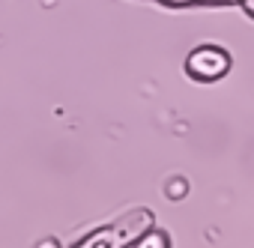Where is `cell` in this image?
I'll return each instance as SVG.
<instances>
[{
	"label": "cell",
	"instance_id": "6",
	"mask_svg": "<svg viewBox=\"0 0 254 248\" xmlns=\"http://www.w3.org/2000/svg\"><path fill=\"white\" fill-rule=\"evenodd\" d=\"M36 248H60V242H57V239H42Z\"/></svg>",
	"mask_w": 254,
	"mask_h": 248
},
{
	"label": "cell",
	"instance_id": "1",
	"mask_svg": "<svg viewBox=\"0 0 254 248\" xmlns=\"http://www.w3.org/2000/svg\"><path fill=\"white\" fill-rule=\"evenodd\" d=\"M156 224L153 209L147 206H135L129 212H123L120 218H114L111 224L96 227L93 233H87L84 239H78L72 248H129L144 230H150Z\"/></svg>",
	"mask_w": 254,
	"mask_h": 248
},
{
	"label": "cell",
	"instance_id": "4",
	"mask_svg": "<svg viewBox=\"0 0 254 248\" xmlns=\"http://www.w3.org/2000/svg\"><path fill=\"white\" fill-rule=\"evenodd\" d=\"M165 6H197V3H218V6H233V3H239L242 9H245V15L248 18H254V0H162Z\"/></svg>",
	"mask_w": 254,
	"mask_h": 248
},
{
	"label": "cell",
	"instance_id": "2",
	"mask_svg": "<svg viewBox=\"0 0 254 248\" xmlns=\"http://www.w3.org/2000/svg\"><path fill=\"white\" fill-rule=\"evenodd\" d=\"M230 66H233L230 51L221 48V45H212V42L191 48L189 57H186V75H189L191 81H197V84L221 81V78L230 72Z\"/></svg>",
	"mask_w": 254,
	"mask_h": 248
},
{
	"label": "cell",
	"instance_id": "5",
	"mask_svg": "<svg viewBox=\"0 0 254 248\" xmlns=\"http://www.w3.org/2000/svg\"><path fill=\"white\" fill-rule=\"evenodd\" d=\"M168 194H171V197H180V194H186V180H174V186L168 188Z\"/></svg>",
	"mask_w": 254,
	"mask_h": 248
},
{
	"label": "cell",
	"instance_id": "3",
	"mask_svg": "<svg viewBox=\"0 0 254 248\" xmlns=\"http://www.w3.org/2000/svg\"><path fill=\"white\" fill-rule=\"evenodd\" d=\"M129 248H171V239H168V233L162 230V227H150V230H144Z\"/></svg>",
	"mask_w": 254,
	"mask_h": 248
}]
</instances>
